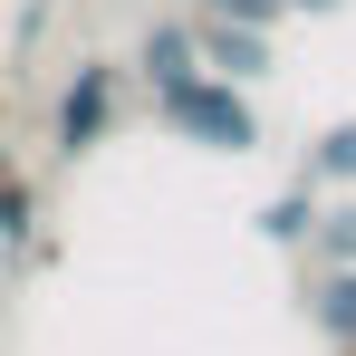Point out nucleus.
I'll return each mask as SVG.
<instances>
[{
  "mask_svg": "<svg viewBox=\"0 0 356 356\" xmlns=\"http://www.w3.org/2000/svg\"><path fill=\"white\" fill-rule=\"evenodd\" d=\"M154 125L183 135V145H202V154H250L260 145V116H250V97H241L232 77H183V87H154Z\"/></svg>",
  "mask_w": 356,
  "mask_h": 356,
  "instance_id": "nucleus-1",
  "label": "nucleus"
},
{
  "mask_svg": "<svg viewBox=\"0 0 356 356\" xmlns=\"http://www.w3.org/2000/svg\"><path fill=\"white\" fill-rule=\"evenodd\" d=\"M116 97H125V58L87 49V58L58 77V97H49V154H58V164H87V154L106 145V125H116Z\"/></svg>",
  "mask_w": 356,
  "mask_h": 356,
  "instance_id": "nucleus-2",
  "label": "nucleus"
},
{
  "mask_svg": "<svg viewBox=\"0 0 356 356\" xmlns=\"http://www.w3.org/2000/svg\"><path fill=\"white\" fill-rule=\"evenodd\" d=\"M193 58H202V77L250 87V77L270 67V29H232V19H202V10H193Z\"/></svg>",
  "mask_w": 356,
  "mask_h": 356,
  "instance_id": "nucleus-3",
  "label": "nucleus"
},
{
  "mask_svg": "<svg viewBox=\"0 0 356 356\" xmlns=\"http://www.w3.org/2000/svg\"><path fill=\"white\" fill-rule=\"evenodd\" d=\"M193 19H154L145 39H135V58H125V77H145V87H183L193 77Z\"/></svg>",
  "mask_w": 356,
  "mask_h": 356,
  "instance_id": "nucleus-4",
  "label": "nucleus"
},
{
  "mask_svg": "<svg viewBox=\"0 0 356 356\" xmlns=\"http://www.w3.org/2000/svg\"><path fill=\"white\" fill-rule=\"evenodd\" d=\"M0 250H10V260L39 250V193H29V174H19L10 145H0Z\"/></svg>",
  "mask_w": 356,
  "mask_h": 356,
  "instance_id": "nucleus-5",
  "label": "nucleus"
},
{
  "mask_svg": "<svg viewBox=\"0 0 356 356\" xmlns=\"http://www.w3.org/2000/svg\"><path fill=\"white\" fill-rule=\"evenodd\" d=\"M308 308H318V327L337 337V356H356V270L318 280V298H308Z\"/></svg>",
  "mask_w": 356,
  "mask_h": 356,
  "instance_id": "nucleus-6",
  "label": "nucleus"
},
{
  "mask_svg": "<svg viewBox=\"0 0 356 356\" xmlns=\"http://www.w3.org/2000/svg\"><path fill=\"white\" fill-rule=\"evenodd\" d=\"M318 232V193L298 183V193H280V202H260V241H308Z\"/></svg>",
  "mask_w": 356,
  "mask_h": 356,
  "instance_id": "nucleus-7",
  "label": "nucleus"
},
{
  "mask_svg": "<svg viewBox=\"0 0 356 356\" xmlns=\"http://www.w3.org/2000/svg\"><path fill=\"white\" fill-rule=\"evenodd\" d=\"M308 183H356V125H327L308 145Z\"/></svg>",
  "mask_w": 356,
  "mask_h": 356,
  "instance_id": "nucleus-8",
  "label": "nucleus"
},
{
  "mask_svg": "<svg viewBox=\"0 0 356 356\" xmlns=\"http://www.w3.org/2000/svg\"><path fill=\"white\" fill-rule=\"evenodd\" d=\"M202 19H232V29H280V10L289 0H193Z\"/></svg>",
  "mask_w": 356,
  "mask_h": 356,
  "instance_id": "nucleus-9",
  "label": "nucleus"
},
{
  "mask_svg": "<svg viewBox=\"0 0 356 356\" xmlns=\"http://www.w3.org/2000/svg\"><path fill=\"white\" fill-rule=\"evenodd\" d=\"M318 250H327V270H356V202H337L318 222Z\"/></svg>",
  "mask_w": 356,
  "mask_h": 356,
  "instance_id": "nucleus-10",
  "label": "nucleus"
},
{
  "mask_svg": "<svg viewBox=\"0 0 356 356\" xmlns=\"http://www.w3.org/2000/svg\"><path fill=\"white\" fill-rule=\"evenodd\" d=\"M289 10H337V0H289Z\"/></svg>",
  "mask_w": 356,
  "mask_h": 356,
  "instance_id": "nucleus-11",
  "label": "nucleus"
}]
</instances>
